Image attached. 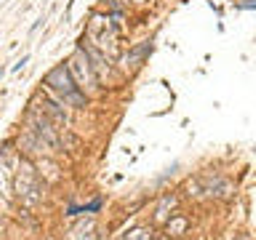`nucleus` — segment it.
I'll return each mask as SVG.
<instances>
[{"instance_id": "nucleus-2", "label": "nucleus", "mask_w": 256, "mask_h": 240, "mask_svg": "<svg viewBox=\"0 0 256 240\" xmlns=\"http://www.w3.org/2000/svg\"><path fill=\"white\" fill-rule=\"evenodd\" d=\"M67 70H70V75H75L72 80L78 83V88H96V86H99V80H96L94 70H91V62H88V56H86L83 48H78V51L72 54Z\"/></svg>"}, {"instance_id": "nucleus-1", "label": "nucleus", "mask_w": 256, "mask_h": 240, "mask_svg": "<svg viewBox=\"0 0 256 240\" xmlns=\"http://www.w3.org/2000/svg\"><path fill=\"white\" fill-rule=\"evenodd\" d=\"M46 86L51 88V91L59 96V99L64 102V104H70V107H86V94L78 88V83L72 80V75H70V70L64 67V64H59V67H54L51 72L46 75Z\"/></svg>"}, {"instance_id": "nucleus-3", "label": "nucleus", "mask_w": 256, "mask_h": 240, "mask_svg": "<svg viewBox=\"0 0 256 240\" xmlns=\"http://www.w3.org/2000/svg\"><path fill=\"white\" fill-rule=\"evenodd\" d=\"M38 110H40V115H43L46 120H54L56 126H67V115H64V110H59V104L43 99V107H38Z\"/></svg>"}, {"instance_id": "nucleus-5", "label": "nucleus", "mask_w": 256, "mask_h": 240, "mask_svg": "<svg viewBox=\"0 0 256 240\" xmlns=\"http://www.w3.org/2000/svg\"><path fill=\"white\" fill-rule=\"evenodd\" d=\"M150 240H163V238H150Z\"/></svg>"}, {"instance_id": "nucleus-4", "label": "nucleus", "mask_w": 256, "mask_h": 240, "mask_svg": "<svg viewBox=\"0 0 256 240\" xmlns=\"http://www.w3.org/2000/svg\"><path fill=\"white\" fill-rule=\"evenodd\" d=\"M123 240H150V232L147 230H134V232H128Z\"/></svg>"}]
</instances>
